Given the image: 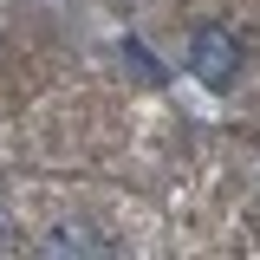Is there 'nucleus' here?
<instances>
[{
	"mask_svg": "<svg viewBox=\"0 0 260 260\" xmlns=\"http://www.w3.org/2000/svg\"><path fill=\"white\" fill-rule=\"evenodd\" d=\"M189 72L208 85V91H228L241 78V39L221 26V20H202L189 32Z\"/></svg>",
	"mask_w": 260,
	"mask_h": 260,
	"instance_id": "1",
	"label": "nucleus"
},
{
	"mask_svg": "<svg viewBox=\"0 0 260 260\" xmlns=\"http://www.w3.org/2000/svg\"><path fill=\"white\" fill-rule=\"evenodd\" d=\"M46 254H117V247L98 241L91 228H52V234H46Z\"/></svg>",
	"mask_w": 260,
	"mask_h": 260,
	"instance_id": "2",
	"label": "nucleus"
}]
</instances>
